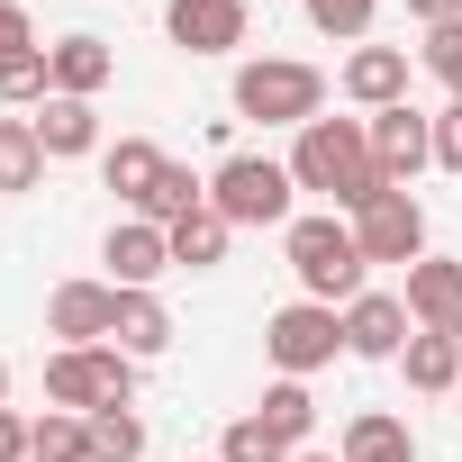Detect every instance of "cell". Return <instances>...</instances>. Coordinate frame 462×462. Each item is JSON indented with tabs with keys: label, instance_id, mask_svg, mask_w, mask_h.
I'll return each mask as SVG.
<instances>
[{
	"label": "cell",
	"instance_id": "5",
	"mask_svg": "<svg viewBox=\"0 0 462 462\" xmlns=\"http://www.w3.org/2000/svg\"><path fill=\"white\" fill-rule=\"evenodd\" d=\"M291 163L282 154H226L217 172H208V208L226 217V226H291Z\"/></svg>",
	"mask_w": 462,
	"mask_h": 462
},
{
	"label": "cell",
	"instance_id": "21",
	"mask_svg": "<svg viewBox=\"0 0 462 462\" xmlns=\"http://www.w3.org/2000/svg\"><path fill=\"white\" fill-rule=\"evenodd\" d=\"M163 236H172V273H217V263H226V236H236V226H226L217 208H199V217L163 226Z\"/></svg>",
	"mask_w": 462,
	"mask_h": 462
},
{
	"label": "cell",
	"instance_id": "16",
	"mask_svg": "<svg viewBox=\"0 0 462 462\" xmlns=\"http://www.w3.org/2000/svg\"><path fill=\"white\" fill-rule=\"evenodd\" d=\"M336 462H417V435L390 408H354L345 435H336Z\"/></svg>",
	"mask_w": 462,
	"mask_h": 462
},
{
	"label": "cell",
	"instance_id": "11",
	"mask_svg": "<svg viewBox=\"0 0 462 462\" xmlns=\"http://www.w3.org/2000/svg\"><path fill=\"white\" fill-rule=\"evenodd\" d=\"M408 336H417V318H408L399 291H363V300L345 309V354H354V363H399Z\"/></svg>",
	"mask_w": 462,
	"mask_h": 462
},
{
	"label": "cell",
	"instance_id": "36",
	"mask_svg": "<svg viewBox=\"0 0 462 462\" xmlns=\"http://www.w3.org/2000/svg\"><path fill=\"white\" fill-rule=\"evenodd\" d=\"M291 462H336V453H291Z\"/></svg>",
	"mask_w": 462,
	"mask_h": 462
},
{
	"label": "cell",
	"instance_id": "26",
	"mask_svg": "<svg viewBox=\"0 0 462 462\" xmlns=\"http://www.w3.org/2000/svg\"><path fill=\"white\" fill-rule=\"evenodd\" d=\"M46 100H55L46 46H28V55H0V109H46Z\"/></svg>",
	"mask_w": 462,
	"mask_h": 462
},
{
	"label": "cell",
	"instance_id": "17",
	"mask_svg": "<svg viewBox=\"0 0 462 462\" xmlns=\"http://www.w3.org/2000/svg\"><path fill=\"white\" fill-rule=\"evenodd\" d=\"M37 145H46V163H82V154H100V109L55 91V100L37 109Z\"/></svg>",
	"mask_w": 462,
	"mask_h": 462
},
{
	"label": "cell",
	"instance_id": "22",
	"mask_svg": "<svg viewBox=\"0 0 462 462\" xmlns=\"http://www.w3.org/2000/svg\"><path fill=\"white\" fill-rule=\"evenodd\" d=\"M208 208V181L190 172V163H163V181L145 190V208H127V217H154V226H181V217H199Z\"/></svg>",
	"mask_w": 462,
	"mask_h": 462
},
{
	"label": "cell",
	"instance_id": "8",
	"mask_svg": "<svg viewBox=\"0 0 462 462\" xmlns=\"http://www.w3.org/2000/svg\"><path fill=\"white\" fill-rule=\"evenodd\" d=\"M363 127H372V154H381L390 190H408V181H417V172L435 163V118H426L417 100H399V109H372Z\"/></svg>",
	"mask_w": 462,
	"mask_h": 462
},
{
	"label": "cell",
	"instance_id": "32",
	"mask_svg": "<svg viewBox=\"0 0 462 462\" xmlns=\"http://www.w3.org/2000/svg\"><path fill=\"white\" fill-rule=\"evenodd\" d=\"M28 46H37L28 10H19V0H0V55H28Z\"/></svg>",
	"mask_w": 462,
	"mask_h": 462
},
{
	"label": "cell",
	"instance_id": "20",
	"mask_svg": "<svg viewBox=\"0 0 462 462\" xmlns=\"http://www.w3.org/2000/svg\"><path fill=\"white\" fill-rule=\"evenodd\" d=\"M399 372H408V390H426V399H453L462 390V336H408V354H399Z\"/></svg>",
	"mask_w": 462,
	"mask_h": 462
},
{
	"label": "cell",
	"instance_id": "33",
	"mask_svg": "<svg viewBox=\"0 0 462 462\" xmlns=\"http://www.w3.org/2000/svg\"><path fill=\"white\" fill-rule=\"evenodd\" d=\"M28 435H37V417H19V408H0V462H28Z\"/></svg>",
	"mask_w": 462,
	"mask_h": 462
},
{
	"label": "cell",
	"instance_id": "25",
	"mask_svg": "<svg viewBox=\"0 0 462 462\" xmlns=\"http://www.w3.org/2000/svg\"><path fill=\"white\" fill-rule=\"evenodd\" d=\"M28 462H91V417L46 408V417H37V435H28Z\"/></svg>",
	"mask_w": 462,
	"mask_h": 462
},
{
	"label": "cell",
	"instance_id": "37",
	"mask_svg": "<svg viewBox=\"0 0 462 462\" xmlns=\"http://www.w3.org/2000/svg\"><path fill=\"white\" fill-rule=\"evenodd\" d=\"M453 408H462V390H453Z\"/></svg>",
	"mask_w": 462,
	"mask_h": 462
},
{
	"label": "cell",
	"instance_id": "29",
	"mask_svg": "<svg viewBox=\"0 0 462 462\" xmlns=\"http://www.w3.org/2000/svg\"><path fill=\"white\" fill-rule=\"evenodd\" d=\"M217 462H291V444H282L263 417H236V426L217 435Z\"/></svg>",
	"mask_w": 462,
	"mask_h": 462
},
{
	"label": "cell",
	"instance_id": "4",
	"mask_svg": "<svg viewBox=\"0 0 462 462\" xmlns=\"http://www.w3.org/2000/svg\"><path fill=\"white\" fill-rule=\"evenodd\" d=\"M46 408L100 417V408H136V363L118 345H55L46 363Z\"/></svg>",
	"mask_w": 462,
	"mask_h": 462
},
{
	"label": "cell",
	"instance_id": "3",
	"mask_svg": "<svg viewBox=\"0 0 462 462\" xmlns=\"http://www.w3.org/2000/svg\"><path fill=\"white\" fill-rule=\"evenodd\" d=\"M236 118L300 136L309 118H327V73L300 55H254V64H236Z\"/></svg>",
	"mask_w": 462,
	"mask_h": 462
},
{
	"label": "cell",
	"instance_id": "28",
	"mask_svg": "<svg viewBox=\"0 0 462 462\" xmlns=\"http://www.w3.org/2000/svg\"><path fill=\"white\" fill-rule=\"evenodd\" d=\"M300 10H309V28H318V37L363 46V37H372V19H381V0H300Z\"/></svg>",
	"mask_w": 462,
	"mask_h": 462
},
{
	"label": "cell",
	"instance_id": "9",
	"mask_svg": "<svg viewBox=\"0 0 462 462\" xmlns=\"http://www.w3.org/2000/svg\"><path fill=\"white\" fill-rule=\"evenodd\" d=\"M354 245H363V263H417V254H426V208H417L408 190H381V199L354 217Z\"/></svg>",
	"mask_w": 462,
	"mask_h": 462
},
{
	"label": "cell",
	"instance_id": "2",
	"mask_svg": "<svg viewBox=\"0 0 462 462\" xmlns=\"http://www.w3.org/2000/svg\"><path fill=\"white\" fill-rule=\"evenodd\" d=\"M282 254H291V273H300V300H327V309H354L363 300V245H354V217H336V208H318V217H291L282 226Z\"/></svg>",
	"mask_w": 462,
	"mask_h": 462
},
{
	"label": "cell",
	"instance_id": "19",
	"mask_svg": "<svg viewBox=\"0 0 462 462\" xmlns=\"http://www.w3.org/2000/svg\"><path fill=\"white\" fill-rule=\"evenodd\" d=\"M163 163H172V154H163V145H145V136H118V145H100V181H109L127 208H145V190L163 181Z\"/></svg>",
	"mask_w": 462,
	"mask_h": 462
},
{
	"label": "cell",
	"instance_id": "31",
	"mask_svg": "<svg viewBox=\"0 0 462 462\" xmlns=\"http://www.w3.org/2000/svg\"><path fill=\"white\" fill-rule=\"evenodd\" d=\"M435 163H444V172H462V100H444V109H435Z\"/></svg>",
	"mask_w": 462,
	"mask_h": 462
},
{
	"label": "cell",
	"instance_id": "7",
	"mask_svg": "<svg viewBox=\"0 0 462 462\" xmlns=\"http://www.w3.org/2000/svg\"><path fill=\"white\" fill-rule=\"evenodd\" d=\"M163 37L181 55H236L254 37V0H163Z\"/></svg>",
	"mask_w": 462,
	"mask_h": 462
},
{
	"label": "cell",
	"instance_id": "14",
	"mask_svg": "<svg viewBox=\"0 0 462 462\" xmlns=\"http://www.w3.org/2000/svg\"><path fill=\"white\" fill-rule=\"evenodd\" d=\"M336 91L372 118V109H399L408 100V46H354L345 55V73H336Z\"/></svg>",
	"mask_w": 462,
	"mask_h": 462
},
{
	"label": "cell",
	"instance_id": "24",
	"mask_svg": "<svg viewBox=\"0 0 462 462\" xmlns=\"http://www.w3.org/2000/svg\"><path fill=\"white\" fill-rule=\"evenodd\" d=\"M254 417H263V426L300 453V444H309V426H318V399H309V381H273V390L254 399Z\"/></svg>",
	"mask_w": 462,
	"mask_h": 462
},
{
	"label": "cell",
	"instance_id": "34",
	"mask_svg": "<svg viewBox=\"0 0 462 462\" xmlns=\"http://www.w3.org/2000/svg\"><path fill=\"white\" fill-rule=\"evenodd\" d=\"M408 19L417 28H444V19H462V0H408Z\"/></svg>",
	"mask_w": 462,
	"mask_h": 462
},
{
	"label": "cell",
	"instance_id": "6",
	"mask_svg": "<svg viewBox=\"0 0 462 462\" xmlns=\"http://www.w3.org/2000/svg\"><path fill=\"white\" fill-rule=\"evenodd\" d=\"M336 354H345V309H327V300H291V309L263 318V363H273L282 381H309V372H327Z\"/></svg>",
	"mask_w": 462,
	"mask_h": 462
},
{
	"label": "cell",
	"instance_id": "12",
	"mask_svg": "<svg viewBox=\"0 0 462 462\" xmlns=\"http://www.w3.org/2000/svg\"><path fill=\"white\" fill-rule=\"evenodd\" d=\"M118 327V291L109 282H55L46 291V336L55 345H109Z\"/></svg>",
	"mask_w": 462,
	"mask_h": 462
},
{
	"label": "cell",
	"instance_id": "18",
	"mask_svg": "<svg viewBox=\"0 0 462 462\" xmlns=\"http://www.w3.org/2000/svg\"><path fill=\"white\" fill-rule=\"evenodd\" d=\"M109 345H118L127 363H154V354H172V309H163L154 291H118V327H109Z\"/></svg>",
	"mask_w": 462,
	"mask_h": 462
},
{
	"label": "cell",
	"instance_id": "35",
	"mask_svg": "<svg viewBox=\"0 0 462 462\" xmlns=\"http://www.w3.org/2000/svg\"><path fill=\"white\" fill-rule=\"evenodd\" d=\"M0 408H10V363H0Z\"/></svg>",
	"mask_w": 462,
	"mask_h": 462
},
{
	"label": "cell",
	"instance_id": "30",
	"mask_svg": "<svg viewBox=\"0 0 462 462\" xmlns=\"http://www.w3.org/2000/svg\"><path fill=\"white\" fill-rule=\"evenodd\" d=\"M417 64L462 100V19H444V28H426V46H417Z\"/></svg>",
	"mask_w": 462,
	"mask_h": 462
},
{
	"label": "cell",
	"instance_id": "15",
	"mask_svg": "<svg viewBox=\"0 0 462 462\" xmlns=\"http://www.w3.org/2000/svg\"><path fill=\"white\" fill-rule=\"evenodd\" d=\"M46 73H55V91H64V100H100V91L118 82V55H109V37L73 28V37H55V46H46Z\"/></svg>",
	"mask_w": 462,
	"mask_h": 462
},
{
	"label": "cell",
	"instance_id": "1",
	"mask_svg": "<svg viewBox=\"0 0 462 462\" xmlns=\"http://www.w3.org/2000/svg\"><path fill=\"white\" fill-rule=\"evenodd\" d=\"M282 163H291V181H300V190H318L336 217H363V208L390 190V172H381V154H372V127H363V118H309V127H300V145H291Z\"/></svg>",
	"mask_w": 462,
	"mask_h": 462
},
{
	"label": "cell",
	"instance_id": "13",
	"mask_svg": "<svg viewBox=\"0 0 462 462\" xmlns=\"http://www.w3.org/2000/svg\"><path fill=\"white\" fill-rule=\"evenodd\" d=\"M399 300H408V318H417L426 336H462V263H453V254H417Z\"/></svg>",
	"mask_w": 462,
	"mask_h": 462
},
{
	"label": "cell",
	"instance_id": "23",
	"mask_svg": "<svg viewBox=\"0 0 462 462\" xmlns=\"http://www.w3.org/2000/svg\"><path fill=\"white\" fill-rule=\"evenodd\" d=\"M0 190H46V145H37V118H0Z\"/></svg>",
	"mask_w": 462,
	"mask_h": 462
},
{
	"label": "cell",
	"instance_id": "27",
	"mask_svg": "<svg viewBox=\"0 0 462 462\" xmlns=\"http://www.w3.org/2000/svg\"><path fill=\"white\" fill-rule=\"evenodd\" d=\"M91 462H145V417L136 408H100L91 417Z\"/></svg>",
	"mask_w": 462,
	"mask_h": 462
},
{
	"label": "cell",
	"instance_id": "10",
	"mask_svg": "<svg viewBox=\"0 0 462 462\" xmlns=\"http://www.w3.org/2000/svg\"><path fill=\"white\" fill-rule=\"evenodd\" d=\"M100 263H109V291H154L172 273V236L154 217H118L109 236H100Z\"/></svg>",
	"mask_w": 462,
	"mask_h": 462
}]
</instances>
